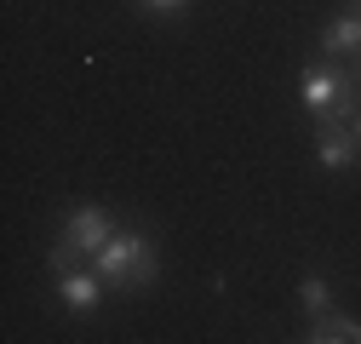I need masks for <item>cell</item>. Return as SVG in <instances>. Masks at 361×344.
Returning a JSON list of instances; mask_svg holds the SVG:
<instances>
[{"mask_svg": "<svg viewBox=\"0 0 361 344\" xmlns=\"http://www.w3.org/2000/svg\"><path fill=\"white\" fill-rule=\"evenodd\" d=\"M298 98H304L310 115H322V121H344V115H350V80L310 69V75L298 80Z\"/></svg>", "mask_w": 361, "mask_h": 344, "instance_id": "7a4b0ae2", "label": "cell"}, {"mask_svg": "<svg viewBox=\"0 0 361 344\" xmlns=\"http://www.w3.org/2000/svg\"><path fill=\"white\" fill-rule=\"evenodd\" d=\"M355 12H361V0H355Z\"/></svg>", "mask_w": 361, "mask_h": 344, "instance_id": "8fae6325", "label": "cell"}, {"mask_svg": "<svg viewBox=\"0 0 361 344\" xmlns=\"http://www.w3.org/2000/svg\"><path fill=\"white\" fill-rule=\"evenodd\" d=\"M58 287H63V305H69V310H92L98 298H104V276H98V270H92V276H86V270H63Z\"/></svg>", "mask_w": 361, "mask_h": 344, "instance_id": "5b68a950", "label": "cell"}, {"mask_svg": "<svg viewBox=\"0 0 361 344\" xmlns=\"http://www.w3.org/2000/svg\"><path fill=\"white\" fill-rule=\"evenodd\" d=\"M109 235H115V230H109V219H104L98 207H80V212H69V224H63V241H69L75 252H98Z\"/></svg>", "mask_w": 361, "mask_h": 344, "instance_id": "277c9868", "label": "cell"}, {"mask_svg": "<svg viewBox=\"0 0 361 344\" xmlns=\"http://www.w3.org/2000/svg\"><path fill=\"white\" fill-rule=\"evenodd\" d=\"M355 138H361V115H355Z\"/></svg>", "mask_w": 361, "mask_h": 344, "instance_id": "30bf717a", "label": "cell"}, {"mask_svg": "<svg viewBox=\"0 0 361 344\" xmlns=\"http://www.w3.org/2000/svg\"><path fill=\"white\" fill-rule=\"evenodd\" d=\"M322 47H327V52H355V47H361V18L350 12V18L327 23V35H322Z\"/></svg>", "mask_w": 361, "mask_h": 344, "instance_id": "52a82bcc", "label": "cell"}, {"mask_svg": "<svg viewBox=\"0 0 361 344\" xmlns=\"http://www.w3.org/2000/svg\"><path fill=\"white\" fill-rule=\"evenodd\" d=\"M298 305H304L310 316H322V310H327V281H322V276H304V287H298Z\"/></svg>", "mask_w": 361, "mask_h": 344, "instance_id": "ba28073f", "label": "cell"}, {"mask_svg": "<svg viewBox=\"0 0 361 344\" xmlns=\"http://www.w3.org/2000/svg\"><path fill=\"white\" fill-rule=\"evenodd\" d=\"M361 344V321H350V316H322L310 327V344Z\"/></svg>", "mask_w": 361, "mask_h": 344, "instance_id": "8992f818", "label": "cell"}, {"mask_svg": "<svg viewBox=\"0 0 361 344\" xmlns=\"http://www.w3.org/2000/svg\"><path fill=\"white\" fill-rule=\"evenodd\" d=\"M315 155H322V166H333V172L355 166V155H361V138H355V126H344V121H322V138H315Z\"/></svg>", "mask_w": 361, "mask_h": 344, "instance_id": "3957f363", "label": "cell"}, {"mask_svg": "<svg viewBox=\"0 0 361 344\" xmlns=\"http://www.w3.org/2000/svg\"><path fill=\"white\" fill-rule=\"evenodd\" d=\"M92 258H98V276H104L109 287H149V281H155V247H149L138 230L109 235Z\"/></svg>", "mask_w": 361, "mask_h": 344, "instance_id": "6da1fadb", "label": "cell"}, {"mask_svg": "<svg viewBox=\"0 0 361 344\" xmlns=\"http://www.w3.org/2000/svg\"><path fill=\"white\" fill-rule=\"evenodd\" d=\"M155 12H184V0H149Z\"/></svg>", "mask_w": 361, "mask_h": 344, "instance_id": "9c48e42d", "label": "cell"}]
</instances>
